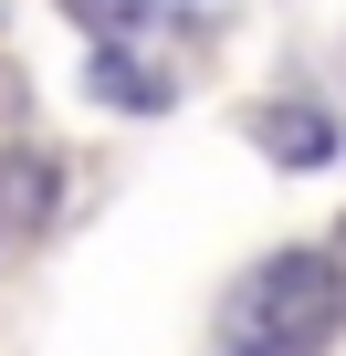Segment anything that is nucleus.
I'll list each match as a JSON object with an SVG mask.
<instances>
[{
  "label": "nucleus",
  "mask_w": 346,
  "mask_h": 356,
  "mask_svg": "<svg viewBox=\"0 0 346 356\" xmlns=\"http://www.w3.org/2000/svg\"><path fill=\"white\" fill-rule=\"evenodd\" d=\"M336 325H346V262H336V252H273V262L231 293L221 346H231V356H315Z\"/></svg>",
  "instance_id": "f257e3e1"
},
{
  "label": "nucleus",
  "mask_w": 346,
  "mask_h": 356,
  "mask_svg": "<svg viewBox=\"0 0 346 356\" xmlns=\"http://www.w3.org/2000/svg\"><path fill=\"white\" fill-rule=\"evenodd\" d=\"M63 11H74L84 32H105V42H126V32L147 22V0H63Z\"/></svg>",
  "instance_id": "39448f33"
},
{
  "label": "nucleus",
  "mask_w": 346,
  "mask_h": 356,
  "mask_svg": "<svg viewBox=\"0 0 346 356\" xmlns=\"http://www.w3.org/2000/svg\"><path fill=\"white\" fill-rule=\"evenodd\" d=\"M252 136H262V157H283V168H325V157H336V115H325V105H262Z\"/></svg>",
  "instance_id": "7ed1b4c3"
},
{
  "label": "nucleus",
  "mask_w": 346,
  "mask_h": 356,
  "mask_svg": "<svg viewBox=\"0 0 346 356\" xmlns=\"http://www.w3.org/2000/svg\"><path fill=\"white\" fill-rule=\"evenodd\" d=\"M53 200H63V168L42 147H11V157H0V252H22L53 220Z\"/></svg>",
  "instance_id": "f03ea898"
},
{
  "label": "nucleus",
  "mask_w": 346,
  "mask_h": 356,
  "mask_svg": "<svg viewBox=\"0 0 346 356\" xmlns=\"http://www.w3.org/2000/svg\"><path fill=\"white\" fill-rule=\"evenodd\" d=\"M84 84H95V105H116V115H157V105H168V74H147V63H126V53H95Z\"/></svg>",
  "instance_id": "20e7f679"
}]
</instances>
